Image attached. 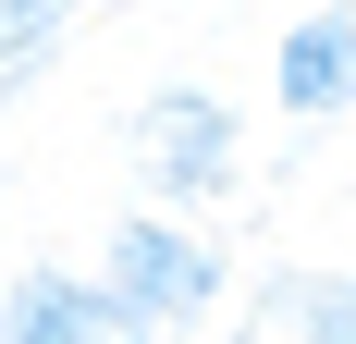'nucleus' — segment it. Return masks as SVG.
Masks as SVG:
<instances>
[{"instance_id": "obj_1", "label": "nucleus", "mask_w": 356, "mask_h": 344, "mask_svg": "<svg viewBox=\"0 0 356 344\" xmlns=\"http://www.w3.org/2000/svg\"><path fill=\"white\" fill-rule=\"evenodd\" d=\"M136 172L160 209H221V197H246V123L209 86H147L136 99Z\"/></svg>"}, {"instance_id": "obj_2", "label": "nucleus", "mask_w": 356, "mask_h": 344, "mask_svg": "<svg viewBox=\"0 0 356 344\" xmlns=\"http://www.w3.org/2000/svg\"><path fill=\"white\" fill-rule=\"evenodd\" d=\"M99 271L123 283L147 320H172V332H197V320L234 295V258H221L184 209H160V197H147L136 221H111V234H99Z\"/></svg>"}, {"instance_id": "obj_3", "label": "nucleus", "mask_w": 356, "mask_h": 344, "mask_svg": "<svg viewBox=\"0 0 356 344\" xmlns=\"http://www.w3.org/2000/svg\"><path fill=\"white\" fill-rule=\"evenodd\" d=\"M0 344H172V320H147L111 271H49V258H25V271L0 283Z\"/></svg>"}, {"instance_id": "obj_4", "label": "nucleus", "mask_w": 356, "mask_h": 344, "mask_svg": "<svg viewBox=\"0 0 356 344\" xmlns=\"http://www.w3.org/2000/svg\"><path fill=\"white\" fill-rule=\"evenodd\" d=\"M270 99L295 123H344L356 111V0H320V13H295L283 49H270Z\"/></svg>"}, {"instance_id": "obj_5", "label": "nucleus", "mask_w": 356, "mask_h": 344, "mask_svg": "<svg viewBox=\"0 0 356 344\" xmlns=\"http://www.w3.org/2000/svg\"><path fill=\"white\" fill-rule=\"evenodd\" d=\"M258 320L283 344H356V271H270L258 283Z\"/></svg>"}, {"instance_id": "obj_6", "label": "nucleus", "mask_w": 356, "mask_h": 344, "mask_svg": "<svg viewBox=\"0 0 356 344\" xmlns=\"http://www.w3.org/2000/svg\"><path fill=\"white\" fill-rule=\"evenodd\" d=\"M74 13L86 0H0V99H25V74L74 37Z\"/></svg>"}, {"instance_id": "obj_7", "label": "nucleus", "mask_w": 356, "mask_h": 344, "mask_svg": "<svg viewBox=\"0 0 356 344\" xmlns=\"http://www.w3.org/2000/svg\"><path fill=\"white\" fill-rule=\"evenodd\" d=\"M0 283H13V271H0Z\"/></svg>"}]
</instances>
